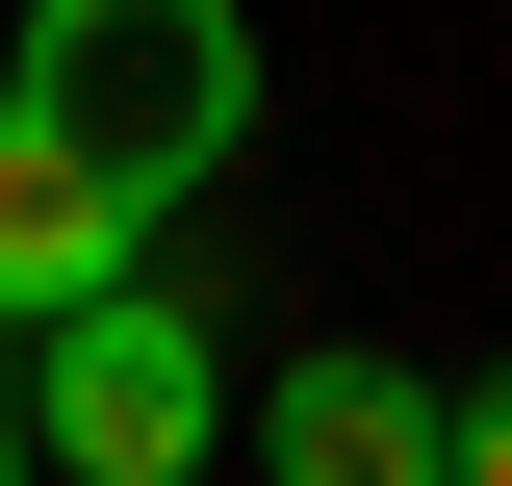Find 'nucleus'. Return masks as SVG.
<instances>
[{
  "label": "nucleus",
  "instance_id": "f257e3e1",
  "mask_svg": "<svg viewBox=\"0 0 512 486\" xmlns=\"http://www.w3.org/2000/svg\"><path fill=\"white\" fill-rule=\"evenodd\" d=\"M0 128H52L77 180H128V205H205L256 154V26L231 0H26Z\"/></svg>",
  "mask_w": 512,
  "mask_h": 486
},
{
  "label": "nucleus",
  "instance_id": "f03ea898",
  "mask_svg": "<svg viewBox=\"0 0 512 486\" xmlns=\"http://www.w3.org/2000/svg\"><path fill=\"white\" fill-rule=\"evenodd\" d=\"M205 435H231V359H205L180 282L77 307L52 359H26V461H52V486H205Z\"/></svg>",
  "mask_w": 512,
  "mask_h": 486
},
{
  "label": "nucleus",
  "instance_id": "7ed1b4c3",
  "mask_svg": "<svg viewBox=\"0 0 512 486\" xmlns=\"http://www.w3.org/2000/svg\"><path fill=\"white\" fill-rule=\"evenodd\" d=\"M256 486H461V384H410V359H282L256 384Z\"/></svg>",
  "mask_w": 512,
  "mask_h": 486
},
{
  "label": "nucleus",
  "instance_id": "20e7f679",
  "mask_svg": "<svg viewBox=\"0 0 512 486\" xmlns=\"http://www.w3.org/2000/svg\"><path fill=\"white\" fill-rule=\"evenodd\" d=\"M128 282H154V205H128V180H77L52 128H0V333L52 359L77 307H128Z\"/></svg>",
  "mask_w": 512,
  "mask_h": 486
},
{
  "label": "nucleus",
  "instance_id": "39448f33",
  "mask_svg": "<svg viewBox=\"0 0 512 486\" xmlns=\"http://www.w3.org/2000/svg\"><path fill=\"white\" fill-rule=\"evenodd\" d=\"M461 486H512V359H487V384H461Z\"/></svg>",
  "mask_w": 512,
  "mask_h": 486
},
{
  "label": "nucleus",
  "instance_id": "423d86ee",
  "mask_svg": "<svg viewBox=\"0 0 512 486\" xmlns=\"http://www.w3.org/2000/svg\"><path fill=\"white\" fill-rule=\"evenodd\" d=\"M0 486H52V461H26V384H0Z\"/></svg>",
  "mask_w": 512,
  "mask_h": 486
}]
</instances>
